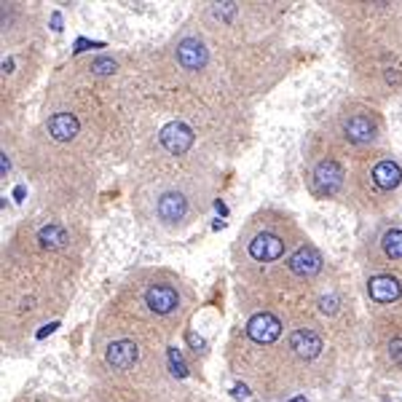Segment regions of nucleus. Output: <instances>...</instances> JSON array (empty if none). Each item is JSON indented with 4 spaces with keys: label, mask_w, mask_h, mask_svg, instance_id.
<instances>
[{
    "label": "nucleus",
    "mask_w": 402,
    "mask_h": 402,
    "mask_svg": "<svg viewBox=\"0 0 402 402\" xmlns=\"http://www.w3.org/2000/svg\"><path fill=\"white\" fill-rule=\"evenodd\" d=\"M343 207L365 220H384L402 212V156L391 147L352 161Z\"/></svg>",
    "instance_id": "f8f14e48"
},
{
    "label": "nucleus",
    "mask_w": 402,
    "mask_h": 402,
    "mask_svg": "<svg viewBox=\"0 0 402 402\" xmlns=\"http://www.w3.org/2000/svg\"><path fill=\"white\" fill-rule=\"evenodd\" d=\"M341 25V57L354 91L376 105L402 94V0L322 3Z\"/></svg>",
    "instance_id": "0eeeda50"
},
{
    "label": "nucleus",
    "mask_w": 402,
    "mask_h": 402,
    "mask_svg": "<svg viewBox=\"0 0 402 402\" xmlns=\"http://www.w3.org/2000/svg\"><path fill=\"white\" fill-rule=\"evenodd\" d=\"M169 389H132V386H113V384H91L78 402H164Z\"/></svg>",
    "instance_id": "f3484780"
},
{
    "label": "nucleus",
    "mask_w": 402,
    "mask_h": 402,
    "mask_svg": "<svg viewBox=\"0 0 402 402\" xmlns=\"http://www.w3.org/2000/svg\"><path fill=\"white\" fill-rule=\"evenodd\" d=\"M223 185V164L209 156L132 167L129 207L145 231L177 236L212 212Z\"/></svg>",
    "instance_id": "6e6552de"
},
{
    "label": "nucleus",
    "mask_w": 402,
    "mask_h": 402,
    "mask_svg": "<svg viewBox=\"0 0 402 402\" xmlns=\"http://www.w3.org/2000/svg\"><path fill=\"white\" fill-rule=\"evenodd\" d=\"M164 402H212L209 397H204V394H199V391H191V389H174L169 391V397Z\"/></svg>",
    "instance_id": "a211bd4d"
},
{
    "label": "nucleus",
    "mask_w": 402,
    "mask_h": 402,
    "mask_svg": "<svg viewBox=\"0 0 402 402\" xmlns=\"http://www.w3.org/2000/svg\"><path fill=\"white\" fill-rule=\"evenodd\" d=\"M357 349L359 341L319 317L303 295L239 308L225 341V365L252 397L287 402L328 389Z\"/></svg>",
    "instance_id": "f257e3e1"
},
{
    "label": "nucleus",
    "mask_w": 402,
    "mask_h": 402,
    "mask_svg": "<svg viewBox=\"0 0 402 402\" xmlns=\"http://www.w3.org/2000/svg\"><path fill=\"white\" fill-rule=\"evenodd\" d=\"M140 84L153 118L188 123L223 164L252 143V102L233 89L204 27L188 13L156 46L140 49Z\"/></svg>",
    "instance_id": "7ed1b4c3"
},
{
    "label": "nucleus",
    "mask_w": 402,
    "mask_h": 402,
    "mask_svg": "<svg viewBox=\"0 0 402 402\" xmlns=\"http://www.w3.org/2000/svg\"><path fill=\"white\" fill-rule=\"evenodd\" d=\"M236 308L308 295L333 271L328 255L293 212L260 207L242 223L231 244Z\"/></svg>",
    "instance_id": "39448f33"
},
{
    "label": "nucleus",
    "mask_w": 402,
    "mask_h": 402,
    "mask_svg": "<svg viewBox=\"0 0 402 402\" xmlns=\"http://www.w3.org/2000/svg\"><path fill=\"white\" fill-rule=\"evenodd\" d=\"M333 145L349 159H359L389 145V123L381 105L359 94L341 97L317 123Z\"/></svg>",
    "instance_id": "ddd939ff"
},
{
    "label": "nucleus",
    "mask_w": 402,
    "mask_h": 402,
    "mask_svg": "<svg viewBox=\"0 0 402 402\" xmlns=\"http://www.w3.org/2000/svg\"><path fill=\"white\" fill-rule=\"evenodd\" d=\"M89 220L33 209L11 228L0 255V346L11 357L73 306L91 252Z\"/></svg>",
    "instance_id": "f03ea898"
},
{
    "label": "nucleus",
    "mask_w": 402,
    "mask_h": 402,
    "mask_svg": "<svg viewBox=\"0 0 402 402\" xmlns=\"http://www.w3.org/2000/svg\"><path fill=\"white\" fill-rule=\"evenodd\" d=\"M86 370L91 384H113L132 389H169V349L156 341H147L132 330L97 314Z\"/></svg>",
    "instance_id": "9d476101"
},
{
    "label": "nucleus",
    "mask_w": 402,
    "mask_h": 402,
    "mask_svg": "<svg viewBox=\"0 0 402 402\" xmlns=\"http://www.w3.org/2000/svg\"><path fill=\"white\" fill-rule=\"evenodd\" d=\"M46 16L38 3L6 0L0 3V46L3 51H13L43 40Z\"/></svg>",
    "instance_id": "dca6fc26"
},
{
    "label": "nucleus",
    "mask_w": 402,
    "mask_h": 402,
    "mask_svg": "<svg viewBox=\"0 0 402 402\" xmlns=\"http://www.w3.org/2000/svg\"><path fill=\"white\" fill-rule=\"evenodd\" d=\"M365 346L378 376L402 384V263L359 271Z\"/></svg>",
    "instance_id": "9b49d317"
},
{
    "label": "nucleus",
    "mask_w": 402,
    "mask_h": 402,
    "mask_svg": "<svg viewBox=\"0 0 402 402\" xmlns=\"http://www.w3.org/2000/svg\"><path fill=\"white\" fill-rule=\"evenodd\" d=\"M352 159L330 143L325 132L314 126L306 134L301 153V180L314 201H341L349 188Z\"/></svg>",
    "instance_id": "4468645a"
},
{
    "label": "nucleus",
    "mask_w": 402,
    "mask_h": 402,
    "mask_svg": "<svg viewBox=\"0 0 402 402\" xmlns=\"http://www.w3.org/2000/svg\"><path fill=\"white\" fill-rule=\"evenodd\" d=\"M46 62V43L38 40L30 46L13 51H3L0 62V99H3V123H13V108L30 94L33 84L43 70Z\"/></svg>",
    "instance_id": "2eb2a0df"
},
{
    "label": "nucleus",
    "mask_w": 402,
    "mask_h": 402,
    "mask_svg": "<svg viewBox=\"0 0 402 402\" xmlns=\"http://www.w3.org/2000/svg\"><path fill=\"white\" fill-rule=\"evenodd\" d=\"M33 402H65V400H57V397H38V400H33Z\"/></svg>",
    "instance_id": "6ab92c4d"
},
{
    "label": "nucleus",
    "mask_w": 402,
    "mask_h": 402,
    "mask_svg": "<svg viewBox=\"0 0 402 402\" xmlns=\"http://www.w3.org/2000/svg\"><path fill=\"white\" fill-rule=\"evenodd\" d=\"M196 311V290L183 274L167 266L132 268L99 314L147 341L172 349Z\"/></svg>",
    "instance_id": "1a4fd4ad"
},
{
    "label": "nucleus",
    "mask_w": 402,
    "mask_h": 402,
    "mask_svg": "<svg viewBox=\"0 0 402 402\" xmlns=\"http://www.w3.org/2000/svg\"><path fill=\"white\" fill-rule=\"evenodd\" d=\"M105 147L62 102L43 97L38 121L25 132L19 172L33 188L35 207L51 215L91 220L99 199Z\"/></svg>",
    "instance_id": "20e7f679"
},
{
    "label": "nucleus",
    "mask_w": 402,
    "mask_h": 402,
    "mask_svg": "<svg viewBox=\"0 0 402 402\" xmlns=\"http://www.w3.org/2000/svg\"><path fill=\"white\" fill-rule=\"evenodd\" d=\"M284 13V3L257 0H209L191 11L215 43L233 89L252 105L293 70V49L281 30Z\"/></svg>",
    "instance_id": "423d86ee"
}]
</instances>
